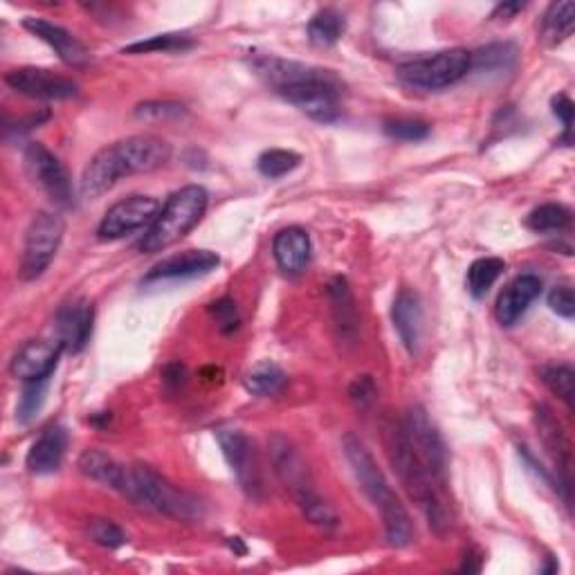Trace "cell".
<instances>
[{
  "instance_id": "22",
  "label": "cell",
  "mask_w": 575,
  "mask_h": 575,
  "mask_svg": "<svg viewBox=\"0 0 575 575\" xmlns=\"http://www.w3.org/2000/svg\"><path fill=\"white\" fill-rule=\"evenodd\" d=\"M391 317L403 346L409 353H416L423 335V304L418 293L412 291V288H401V293L393 299Z\"/></svg>"
},
{
  "instance_id": "30",
  "label": "cell",
  "mask_w": 575,
  "mask_h": 575,
  "mask_svg": "<svg viewBox=\"0 0 575 575\" xmlns=\"http://www.w3.org/2000/svg\"><path fill=\"white\" fill-rule=\"evenodd\" d=\"M285 382H288V376L274 363H261L245 376L247 391L255 395H264V399L266 395L279 393L285 387Z\"/></svg>"
},
{
  "instance_id": "31",
  "label": "cell",
  "mask_w": 575,
  "mask_h": 575,
  "mask_svg": "<svg viewBox=\"0 0 575 575\" xmlns=\"http://www.w3.org/2000/svg\"><path fill=\"white\" fill-rule=\"evenodd\" d=\"M539 378L558 395L560 401L566 403L568 409H573V395H575V371L566 363L545 365L539 369Z\"/></svg>"
},
{
  "instance_id": "41",
  "label": "cell",
  "mask_w": 575,
  "mask_h": 575,
  "mask_svg": "<svg viewBox=\"0 0 575 575\" xmlns=\"http://www.w3.org/2000/svg\"><path fill=\"white\" fill-rule=\"evenodd\" d=\"M549 306L553 313H558L564 319H573L575 315V297L571 285H555L549 295Z\"/></svg>"
},
{
  "instance_id": "33",
  "label": "cell",
  "mask_w": 575,
  "mask_h": 575,
  "mask_svg": "<svg viewBox=\"0 0 575 575\" xmlns=\"http://www.w3.org/2000/svg\"><path fill=\"white\" fill-rule=\"evenodd\" d=\"M194 48V39L189 34H158L147 41H137L124 48V54H144V52H183Z\"/></svg>"
},
{
  "instance_id": "42",
  "label": "cell",
  "mask_w": 575,
  "mask_h": 575,
  "mask_svg": "<svg viewBox=\"0 0 575 575\" xmlns=\"http://www.w3.org/2000/svg\"><path fill=\"white\" fill-rule=\"evenodd\" d=\"M551 106H553V115H555V118L562 122V126H564V142L571 144L573 115H575V106H573V101H571L566 95H558V97H553Z\"/></svg>"
},
{
  "instance_id": "36",
  "label": "cell",
  "mask_w": 575,
  "mask_h": 575,
  "mask_svg": "<svg viewBox=\"0 0 575 575\" xmlns=\"http://www.w3.org/2000/svg\"><path fill=\"white\" fill-rule=\"evenodd\" d=\"M88 535L95 545H99L103 549H120L126 545L124 530L118 524H113L111 519H90Z\"/></svg>"
},
{
  "instance_id": "7",
  "label": "cell",
  "mask_w": 575,
  "mask_h": 575,
  "mask_svg": "<svg viewBox=\"0 0 575 575\" xmlns=\"http://www.w3.org/2000/svg\"><path fill=\"white\" fill-rule=\"evenodd\" d=\"M207 200L209 196L200 185H189L175 192L139 241V249L147 252V255H156V252L178 243L200 223Z\"/></svg>"
},
{
  "instance_id": "3",
  "label": "cell",
  "mask_w": 575,
  "mask_h": 575,
  "mask_svg": "<svg viewBox=\"0 0 575 575\" xmlns=\"http://www.w3.org/2000/svg\"><path fill=\"white\" fill-rule=\"evenodd\" d=\"M344 454H346V461L351 463V470H353L359 488H363V492L367 494V499L374 503L376 511L382 517L389 545L399 547V549L409 547L412 539H414L412 519L401 503L399 494H395L393 488L389 486V481H387L384 473L380 470V465L374 458V454L355 435L344 437Z\"/></svg>"
},
{
  "instance_id": "35",
  "label": "cell",
  "mask_w": 575,
  "mask_h": 575,
  "mask_svg": "<svg viewBox=\"0 0 575 575\" xmlns=\"http://www.w3.org/2000/svg\"><path fill=\"white\" fill-rule=\"evenodd\" d=\"M48 380H34V382H25L23 395H21V403L16 407V420L21 425H27L29 420L36 418V414L41 412L44 403H46V393H48Z\"/></svg>"
},
{
  "instance_id": "18",
  "label": "cell",
  "mask_w": 575,
  "mask_h": 575,
  "mask_svg": "<svg viewBox=\"0 0 575 575\" xmlns=\"http://www.w3.org/2000/svg\"><path fill=\"white\" fill-rule=\"evenodd\" d=\"M542 288H545L542 279L537 274H522L503 288L494 306V317L501 327H513V323L530 308V304L542 295Z\"/></svg>"
},
{
  "instance_id": "11",
  "label": "cell",
  "mask_w": 575,
  "mask_h": 575,
  "mask_svg": "<svg viewBox=\"0 0 575 575\" xmlns=\"http://www.w3.org/2000/svg\"><path fill=\"white\" fill-rule=\"evenodd\" d=\"M403 425L407 439L423 465L427 467V473L437 481L439 488H443L448 481V448L443 443V437L439 435L437 425L429 420L427 412L420 405H414L407 412Z\"/></svg>"
},
{
  "instance_id": "24",
  "label": "cell",
  "mask_w": 575,
  "mask_h": 575,
  "mask_svg": "<svg viewBox=\"0 0 575 575\" xmlns=\"http://www.w3.org/2000/svg\"><path fill=\"white\" fill-rule=\"evenodd\" d=\"M79 470L88 479L118 492L122 490L126 479V465L118 463L111 454H106L101 450H86L79 456Z\"/></svg>"
},
{
  "instance_id": "38",
  "label": "cell",
  "mask_w": 575,
  "mask_h": 575,
  "mask_svg": "<svg viewBox=\"0 0 575 575\" xmlns=\"http://www.w3.org/2000/svg\"><path fill=\"white\" fill-rule=\"evenodd\" d=\"M209 315L213 317L216 321V327H219L221 333H234L238 329V323H241V317H238V308L236 304L230 299V297H223L219 302H213L209 306Z\"/></svg>"
},
{
  "instance_id": "20",
  "label": "cell",
  "mask_w": 575,
  "mask_h": 575,
  "mask_svg": "<svg viewBox=\"0 0 575 575\" xmlns=\"http://www.w3.org/2000/svg\"><path fill=\"white\" fill-rule=\"evenodd\" d=\"M68 448V431L63 425L54 423L46 427L27 452V470L34 475H52L61 467Z\"/></svg>"
},
{
  "instance_id": "2",
  "label": "cell",
  "mask_w": 575,
  "mask_h": 575,
  "mask_svg": "<svg viewBox=\"0 0 575 575\" xmlns=\"http://www.w3.org/2000/svg\"><path fill=\"white\" fill-rule=\"evenodd\" d=\"M171 147L156 135H133L93 156L82 173V196L99 198L111 192L122 178L149 173L167 164Z\"/></svg>"
},
{
  "instance_id": "28",
  "label": "cell",
  "mask_w": 575,
  "mask_h": 575,
  "mask_svg": "<svg viewBox=\"0 0 575 575\" xmlns=\"http://www.w3.org/2000/svg\"><path fill=\"white\" fill-rule=\"evenodd\" d=\"M503 270H506V264L497 257L477 259L465 277L467 293H470L475 299H484L490 288L497 283V279L503 274Z\"/></svg>"
},
{
  "instance_id": "40",
  "label": "cell",
  "mask_w": 575,
  "mask_h": 575,
  "mask_svg": "<svg viewBox=\"0 0 575 575\" xmlns=\"http://www.w3.org/2000/svg\"><path fill=\"white\" fill-rule=\"evenodd\" d=\"M135 113L147 120H167V118L183 115L185 106L175 103V101H147V103H139Z\"/></svg>"
},
{
  "instance_id": "8",
  "label": "cell",
  "mask_w": 575,
  "mask_h": 575,
  "mask_svg": "<svg viewBox=\"0 0 575 575\" xmlns=\"http://www.w3.org/2000/svg\"><path fill=\"white\" fill-rule=\"evenodd\" d=\"M473 65V52L452 48L435 54L416 57L399 68V77L423 90H441L461 82Z\"/></svg>"
},
{
  "instance_id": "14",
  "label": "cell",
  "mask_w": 575,
  "mask_h": 575,
  "mask_svg": "<svg viewBox=\"0 0 575 575\" xmlns=\"http://www.w3.org/2000/svg\"><path fill=\"white\" fill-rule=\"evenodd\" d=\"M5 84L23 97L41 101H65L79 95L77 82L46 68H16L8 72Z\"/></svg>"
},
{
  "instance_id": "39",
  "label": "cell",
  "mask_w": 575,
  "mask_h": 575,
  "mask_svg": "<svg viewBox=\"0 0 575 575\" xmlns=\"http://www.w3.org/2000/svg\"><path fill=\"white\" fill-rule=\"evenodd\" d=\"M376 395H378V387L371 376H357L348 387V399L359 412L369 409L376 403Z\"/></svg>"
},
{
  "instance_id": "26",
  "label": "cell",
  "mask_w": 575,
  "mask_h": 575,
  "mask_svg": "<svg viewBox=\"0 0 575 575\" xmlns=\"http://www.w3.org/2000/svg\"><path fill=\"white\" fill-rule=\"evenodd\" d=\"M517 48L513 44H492L481 48L479 52L473 54V65L470 72L477 75H503V72H511L517 63Z\"/></svg>"
},
{
  "instance_id": "13",
  "label": "cell",
  "mask_w": 575,
  "mask_h": 575,
  "mask_svg": "<svg viewBox=\"0 0 575 575\" xmlns=\"http://www.w3.org/2000/svg\"><path fill=\"white\" fill-rule=\"evenodd\" d=\"M158 213H160V203L156 198L129 196L103 213L97 234L103 241L124 238L142 228L147 225L151 228V223L158 219Z\"/></svg>"
},
{
  "instance_id": "17",
  "label": "cell",
  "mask_w": 575,
  "mask_h": 575,
  "mask_svg": "<svg viewBox=\"0 0 575 575\" xmlns=\"http://www.w3.org/2000/svg\"><path fill=\"white\" fill-rule=\"evenodd\" d=\"M23 27L27 32H32L36 39H41L44 44H48L63 63H68L72 68H82L90 61V52L86 50V46L77 39L75 34H70L65 27L50 23L46 19H36V16H27L23 21Z\"/></svg>"
},
{
  "instance_id": "12",
  "label": "cell",
  "mask_w": 575,
  "mask_h": 575,
  "mask_svg": "<svg viewBox=\"0 0 575 575\" xmlns=\"http://www.w3.org/2000/svg\"><path fill=\"white\" fill-rule=\"evenodd\" d=\"M216 439H219L223 456L230 463L241 488L252 499H261V490H264L261 467H259V456L252 441L236 427H219L216 429Z\"/></svg>"
},
{
  "instance_id": "27",
  "label": "cell",
  "mask_w": 575,
  "mask_h": 575,
  "mask_svg": "<svg viewBox=\"0 0 575 575\" xmlns=\"http://www.w3.org/2000/svg\"><path fill=\"white\" fill-rule=\"evenodd\" d=\"M346 32V19L333 8L319 10L308 23V39L319 48L335 46Z\"/></svg>"
},
{
  "instance_id": "4",
  "label": "cell",
  "mask_w": 575,
  "mask_h": 575,
  "mask_svg": "<svg viewBox=\"0 0 575 575\" xmlns=\"http://www.w3.org/2000/svg\"><path fill=\"white\" fill-rule=\"evenodd\" d=\"M389 454H391L395 473H399L409 497L418 503V509L425 513L429 526L435 528L439 535H443L450 526V515L439 497L437 481L431 479L427 467L414 452L403 423H395L389 427Z\"/></svg>"
},
{
  "instance_id": "1",
  "label": "cell",
  "mask_w": 575,
  "mask_h": 575,
  "mask_svg": "<svg viewBox=\"0 0 575 575\" xmlns=\"http://www.w3.org/2000/svg\"><path fill=\"white\" fill-rule=\"evenodd\" d=\"M249 65L268 88L297 106L310 120L331 124L342 115L344 84L335 72L272 54L252 57Z\"/></svg>"
},
{
  "instance_id": "15",
  "label": "cell",
  "mask_w": 575,
  "mask_h": 575,
  "mask_svg": "<svg viewBox=\"0 0 575 575\" xmlns=\"http://www.w3.org/2000/svg\"><path fill=\"white\" fill-rule=\"evenodd\" d=\"M93 321H95V308L88 299H70L59 306L54 315V331L57 342L68 353H82L93 335Z\"/></svg>"
},
{
  "instance_id": "34",
  "label": "cell",
  "mask_w": 575,
  "mask_h": 575,
  "mask_svg": "<svg viewBox=\"0 0 575 575\" xmlns=\"http://www.w3.org/2000/svg\"><path fill=\"white\" fill-rule=\"evenodd\" d=\"M302 162V156L295 154V151H288V149H270V151H264L257 160V167H259V173L264 178H270V180H277V178H283L291 171H295Z\"/></svg>"
},
{
  "instance_id": "44",
  "label": "cell",
  "mask_w": 575,
  "mask_h": 575,
  "mask_svg": "<svg viewBox=\"0 0 575 575\" xmlns=\"http://www.w3.org/2000/svg\"><path fill=\"white\" fill-rule=\"evenodd\" d=\"M230 547H232V551H236L238 555H245V547L241 545V539H238V537H230Z\"/></svg>"
},
{
  "instance_id": "25",
  "label": "cell",
  "mask_w": 575,
  "mask_h": 575,
  "mask_svg": "<svg viewBox=\"0 0 575 575\" xmlns=\"http://www.w3.org/2000/svg\"><path fill=\"white\" fill-rule=\"evenodd\" d=\"M329 299L333 306V315H335V323L340 329L342 340H355L357 333V310H355V299L351 288L346 283L344 277H335L329 283Z\"/></svg>"
},
{
  "instance_id": "5",
  "label": "cell",
  "mask_w": 575,
  "mask_h": 575,
  "mask_svg": "<svg viewBox=\"0 0 575 575\" xmlns=\"http://www.w3.org/2000/svg\"><path fill=\"white\" fill-rule=\"evenodd\" d=\"M135 506L147 509L173 519L194 522L198 519L200 503L185 490H178L167 479H162L149 465L126 467V479L120 490Z\"/></svg>"
},
{
  "instance_id": "21",
  "label": "cell",
  "mask_w": 575,
  "mask_h": 575,
  "mask_svg": "<svg viewBox=\"0 0 575 575\" xmlns=\"http://www.w3.org/2000/svg\"><path fill=\"white\" fill-rule=\"evenodd\" d=\"M221 259L216 252L209 249H187L160 261L149 274L147 281H164V279H189L203 277L219 268Z\"/></svg>"
},
{
  "instance_id": "19",
  "label": "cell",
  "mask_w": 575,
  "mask_h": 575,
  "mask_svg": "<svg viewBox=\"0 0 575 575\" xmlns=\"http://www.w3.org/2000/svg\"><path fill=\"white\" fill-rule=\"evenodd\" d=\"M535 423H537V429H539V437H542V443L545 448L549 450V454L553 456L555 465H558V488L564 492V499L568 501V488H571V481H568V475H571V445L564 437L562 431V425L558 423V418L553 416V412L549 407H537V414H535Z\"/></svg>"
},
{
  "instance_id": "43",
  "label": "cell",
  "mask_w": 575,
  "mask_h": 575,
  "mask_svg": "<svg viewBox=\"0 0 575 575\" xmlns=\"http://www.w3.org/2000/svg\"><path fill=\"white\" fill-rule=\"evenodd\" d=\"M522 10H524V3H513V5H499V8L494 10V16H499V14H503V16H513V14L522 12Z\"/></svg>"
},
{
  "instance_id": "32",
  "label": "cell",
  "mask_w": 575,
  "mask_h": 575,
  "mask_svg": "<svg viewBox=\"0 0 575 575\" xmlns=\"http://www.w3.org/2000/svg\"><path fill=\"white\" fill-rule=\"evenodd\" d=\"M575 25V5L571 0L553 3L545 16V36L549 44H560L571 36Z\"/></svg>"
},
{
  "instance_id": "23",
  "label": "cell",
  "mask_w": 575,
  "mask_h": 575,
  "mask_svg": "<svg viewBox=\"0 0 575 575\" xmlns=\"http://www.w3.org/2000/svg\"><path fill=\"white\" fill-rule=\"evenodd\" d=\"M274 259L288 274H299L310 261V236L302 228H285L274 236Z\"/></svg>"
},
{
  "instance_id": "16",
  "label": "cell",
  "mask_w": 575,
  "mask_h": 575,
  "mask_svg": "<svg viewBox=\"0 0 575 575\" xmlns=\"http://www.w3.org/2000/svg\"><path fill=\"white\" fill-rule=\"evenodd\" d=\"M61 353H63V346L59 342L29 340L12 357L10 371L14 378H19L23 382L48 380L57 371Z\"/></svg>"
},
{
  "instance_id": "37",
  "label": "cell",
  "mask_w": 575,
  "mask_h": 575,
  "mask_svg": "<svg viewBox=\"0 0 575 575\" xmlns=\"http://www.w3.org/2000/svg\"><path fill=\"white\" fill-rule=\"evenodd\" d=\"M384 133L393 139H401V142H420L429 135V124L420 122V120H407V118L387 120Z\"/></svg>"
},
{
  "instance_id": "29",
  "label": "cell",
  "mask_w": 575,
  "mask_h": 575,
  "mask_svg": "<svg viewBox=\"0 0 575 575\" xmlns=\"http://www.w3.org/2000/svg\"><path fill=\"white\" fill-rule=\"evenodd\" d=\"M571 225V209L558 203H547L533 209L526 219V228L537 232V234H547V232H562Z\"/></svg>"
},
{
  "instance_id": "6",
  "label": "cell",
  "mask_w": 575,
  "mask_h": 575,
  "mask_svg": "<svg viewBox=\"0 0 575 575\" xmlns=\"http://www.w3.org/2000/svg\"><path fill=\"white\" fill-rule=\"evenodd\" d=\"M270 454H272L277 477L281 479L285 490H291V494L297 501V506L302 509L304 517L310 524L321 526V528L338 526L335 511L313 488L308 467H306L302 454L295 450V445L288 439H283L281 435H274L270 439Z\"/></svg>"
},
{
  "instance_id": "10",
  "label": "cell",
  "mask_w": 575,
  "mask_h": 575,
  "mask_svg": "<svg viewBox=\"0 0 575 575\" xmlns=\"http://www.w3.org/2000/svg\"><path fill=\"white\" fill-rule=\"evenodd\" d=\"M23 162L32 183L39 185L54 205H75V192H72V178L68 169L50 149L44 147V144L29 142L23 154Z\"/></svg>"
},
{
  "instance_id": "9",
  "label": "cell",
  "mask_w": 575,
  "mask_h": 575,
  "mask_svg": "<svg viewBox=\"0 0 575 575\" xmlns=\"http://www.w3.org/2000/svg\"><path fill=\"white\" fill-rule=\"evenodd\" d=\"M63 232H65V223L59 213L41 211L34 216L25 232V245H23L21 270H19L23 281L39 279L50 268L63 241Z\"/></svg>"
}]
</instances>
